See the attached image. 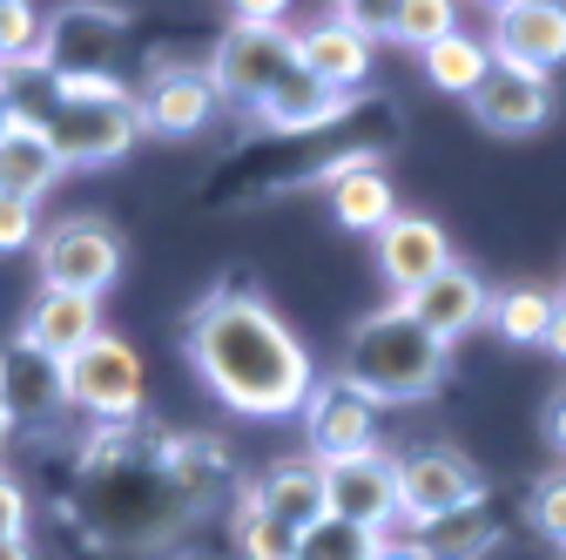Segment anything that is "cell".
<instances>
[{
	"label": "cell",
	"instance_id": "cell-1",
	"mask_svg": "<svg viewBox=\"0 0 566 560\" xmlns=\"http://www.w3.org/2000/svg\"><path fill=\"white\" fill-rule=\"evenodd\" d=\"M230 494V446L202 433L115 426L88 433L75 466V527L102 553H156L196 527L202 507Z\"/></svg>",
	"mask_w": 566,
	"mask_h": 560
},
{
	"label": "cell",
	"instance_id": "cell-2",
	"mask_svg": "<svg viewBox=\"0 0 566 560\" xmlns=\"http://www.w3.org/2000/svg\"><path fill=\"white\" fill-rule=\"evenodd\" d=\"M182 352L196 378L243 418H291L317 392V365L304 352V338L256 291H209L182 324Z\"/></svg>",
	"mask_w": 566,
	"mask_h": 560
},
{
	"label": "cell",
	"instance_id": "cell-3",
	"mask_svg": "<svg viewBox=\"0 0 566 560\" xmlns=\"http://www.w3.org/2000/svg\"><path fill=\"white\" fill-rule=\"evenodd\" d=\"M371 102H358L344 122L331 128H311V135H256V143H243L223 176H209L217 189H209V203H263V196H283V189H311V183H344L358 169H385V149H391V128H350L365 122Z\"/></svg>",
	"mask_w": 566,
	"mask_h": 560
},
{
	"label": "cell",
	"instance_id": "cell-4",
	"mask_svg": "<svg viewBox=\"0 0 566 560\" xmlns=\"http://www.w3.org/2000/svg\"><path fill=\"white\" fill-rule=\"evenodd\" d=\"M14 82V108L21 122H34L48 135V149L61 156V169H102L122 163L135 149V95L115 75H8Z\"/></svg>",
	"mask_w": 566,
	"mask_h": 560
},
{
	"label": "cell",
	"instance_id": "cell-5",
	"mask_svg": "<svg viewBox=\"0 0 566 560\" xmlns=\"http://www.w3.org/2000/svg\"><path fill=\"white\" fill-rule=\"evenodd\" d=\"M337 378L371 405H418L446 378V344L411 318V304L391 298V304H378V311H365L350 324Z\"/></svg>",
	"mask_w": 566,
	"mask_h": 560
},
{
	"label": "cell",
	"instance_id": "cell-6",
	"mask_svg": "<svg viewBox=\"0 0 566 560\" xmlns=\"http://www.w3.org/2000/svg\"><path fill=\"white\" fill-rule=\"evenodd\" d=\"M34 263H41V291H82V298H102L115 277H122V230L108 217H54L34 243Z\"/></svg>",
	"mask_w": 566,
	"mask_h": 560
},
{
	"label": "cell",
	"instance_id": "cell-7",
	"mask_svg": "<svg viewBox=\"0 0 566 560\" xmlns=\"http://www.w3.org/2000/svg\"><path fill=\"white\" fill-rule=\"evenodd\" d=\"M202 75L217 89V102H237V108L256 115L283 82L297 75V34L291 28H230Z\"/></svg>",
	"mask_w": 566,
	"mask_h": 560
},
{
	"label": "cell",
	"instance_id": "cell-8",
	"mask_svg": "<svg viewBox=\"0 0 566 560\" xmlns=\"http://www.w3.org/2000/svg\"><path fill=\"white\" fill-rule=\"evenodd\" d=\"M67 405L95 418V433H115V426H142V359L135 344L102 331L95 344H82L67 359Z\"/></svg>",
	"mask_w": 566,
	"mask_h": 560
},
{
	"label": "cell",
	"instance_id": "cell-9",
	"mask_svg": "<svg viewBox=\"0 0 566 560\" xmlns=\"http://www.w3.org/2000/svg\"><path fill=\"white\" fill-rule=\"evenodd\" d=\"M391 473H398V520L411 533L472 507V500H485V473L459 446H411V453L391 459Z\"/></svg>",
	"mask_w": 566,
	"mask_h": 560
},
{
	"label": "cell",
	"instance_id": "cell-10",
	"mask_svg": "<svg viewBox=\"0 0 566 560\" xmlns=\"http://www.w3.org/2000/svg\"><path fill=\"white\" fill-rule=\"evenodd\" d=\"M75 412L67 405V365L34 352L28 338L0 344V426L8 433H48Z\"/></svg>",
	"mask_w": 566,
	"mask_h": 560
},
{
	"label": "cell",
	"instance_id": "cell-11",
	"mask_svg": "<svg viewBox=\"0 0 566 560\" xmlns=\"http://www.w3.org/2000/svg\"><path fill=\"white\" fill-rule=\"evenodd\" d=\"M492 68H520V75H553L566 61V8L559 0H506L492 8Z\"/></svg>",
	"mask_w": 566,
	"mask_h": 560
},
{
	"label": "cell",
	"instance_id": "cell-12",
	"mask_svg": "<svg viewBox=\"0 0 566 560\" xmlns=\"http://www.w3.org/2000/svg\"><path fill=\"white\" fill-rule=\"evenodd\" d=\"M304 439H311V459H317V466L378 453V405L358 398L344 378H324V385L311 392V405H304Z\"/></svg>",
	"mask_w": 566,
	"mask_h": 560
},
{
	"label": "cell",
	"instance_id": "cell-13",
	"mask_svg": "<svg viewBox=\"0 0 566 560\" xmlns=\"http://www.w3.org/2000/svg\"><path fill=\"white\" fill-rule=\"evenodd\" d=\"M209 115H217V89H209L202 68H156L135 95V122L156 143H189L209 128Z\"/></svg>",
	"mask_w": 566,
	"mask_h": 560
},
{
	"label": "cell",
	"instance_id": "cell-14",
	"mask_svg": "<svg viewBox=\"0 0 566 560\" xmlns=\"http://www.w3.org/2000/svg\"><path fill=\"white\" fill-rule=\"evenodd\" d=\"M378 243V277L398 291V304H411L432 277L452 263V243H446V230L432 224V217H411V209H398V217L371 237Z\"/></svg>",
	"mask_w": 566,
	"mask_h": 560
},
{
	"label": "cell",
	"instance_id": "cell-15",
	"mask_svg": "<svg viewBox=\"0 0 566 560\" xmlns=\"http://www.w3.org/2000/svg\"><path fill=\"white\" fill-rule=\"evenodd\" d=\"M324 507H331V520L385 533V520H398V473H391V459L385 453H358V459L324 466Z\"/></svg>",
	"mask_w": 566,
	"mask_h": 560
},
{
	"label": "cell",
	"instance_id": "cell-16",
	"mask_svg": "<svg viewBox=\"0 0 566 560\" xmlns=\"http://www.w3.org/2000/svg\"><path fill=\"white\" fill-rule=\"evenodd\" d=\"M472 122L485 135H533L553 122V82L546 75H520V68H492V75L465 95Z\"/></svg>",
	"mask_w": 566,
	"mask_h": 560
},
{
	"label": "cell",
	"instance_id": "cell-17",
	"mask_svg": "<svg viewBox=\"0 0 566 560\" xmlns=\"http://www.w3.org/2000/svg\"><path fill=\"white\" fill-rule=\"evenodd\" d=\"M297 68L317 75L331 95H365V82H371V41L350 21L331 14V21H317V28L297 34Z\"/></svg>",
	"mask_w": 566,
	"mask_h": 560
},
{
	"label": "cell",
	"instance_id": "cell-18",
	"mask_svg": "<svg viewBox=\"0 0 566 560\" xmlns=\"http://www.w3.org/2000/svg\"><path fill=\"white\" fill-rule=\"evenodd\" d=\"M485 311H492V298H485V284H479V277H472L459 257H452V263H446V270H439L418 298H411V318L432 331L446 352H452L465 331H479V324H485Z\"/></svg>",
	"mask_w": 566,
	"mask_h": 560
},
{
	"label": "cell",
	"instance_id": "cell-19",
	"mask_svg": "<svg viewBox=\"0 0 566 560\" xmlns=\"http://www.w3.org/2000/svg\"><path fill=\"white\" fill-rule=\"evenodd\" d=\"M14 338H28L34 352H48V359L67 365L82 344L102 338V311H95V298H82V291H41V298L28 304V318H21Z\"/></svg>",
	"mask_w": 566,
	"mask_h": 560
},
{
	"label": "cell",
	"instance_id": "cell-20",
	"mask_svg": "<svg viewBox=\"0 0 566 560\" xmlns=\"http://www.w3.org/2000/svg\"><path fill=\"white\" fill-rule=\"evenodd\" d=\"M256 514H270V520H283V527H297V533H311L331 507H324V466L317 459H276L270 473H256V486L243 494Z\"/></svg>",
	"mask_w": 566,
	"mask_h": 560
},
{
	"label": "cell",
	"instance_id": "cell-21",
	"mask_svg": "<svg viewBox=\"0 0 566 560\" xmlns=\"http://www.w3.org/2000/svg\"><path fill=\"white\" fill-rule=\"evenodd\" d=\"M337 21H350L365 41H398V48H432L459 28L452 0H398V8H337Z\"/></svg>",
	"mask_w": 566,
	"mask_h": 560
},
{
	"label": "cell",
	"instance_id": "cell-22",
	"mask_svg": "<svg viewBox=\"0 0 566 560\" xmlns=\"http://www.w3.org/2000/svg\"><path fill=\"white\" fill-rule=\"evenodd\" d=\"M358 102H365V95H331L317 75H304V68H297V75H291V82H283V89L256 108V128H263V135H311V128L344 122Z\"/></svg>",
	"mask_w": 566,
	"mask_h": 560
},
{
	"label": "cell",
	"instance_id": "cell-23",
	"mask_svg": "<svg viewBox=\"0 0 566 560\" xmlns=\"http://www.w3.org/2000/svg\"><path fill=\"white\" fill-rule=\"evenodd\" d=\"M500 507L492 500H472V507H459V514H446V520H432V527H418L411 533V547H418V560H485L492 547H500Z\"/></svg>",
	"mask_w": 566,
	"mask_h": 560
},
{
	"label": "cell",
	"instance_id": "cell-24",
	"mask_svg": "<svg viewBox=\"0 0 566 560\" xmlns=\"http://www.w3.org/2000/svg\"><path fill=\"white\" fill-rule=\"evenodd\" d=\"M54 183H61V156L48 149V135L34 122H14L8 135H0V196L41 203Z\"/></svg>",
	"mask_w": 566,
	"mask_h": 560
},
{
	"label": "cell",
	"instance_id": "cell-25",
	"mask_svg": "<svg viewBox=\"0 0 566 560\" xmlns=\"http://www.w3.org/2000/svg\"><path fill=\"white\" fill-rule=\"evenodd\" d=\"M485 75H492V48H485L479 34H465V28H452L446 41L424 48V82H432L439 95H459V102H465Z\"/></svg>",
	"mask_w": 566,
	"mask_h": 560
},
{
	"label": "cell",
	"instance_id": "cell-26",
	"mask_svg": "<svg viewBox=\"0 0 566 560\" xmlns=\"http://www.w3.org/2000/svg\"><path fill=\"white\" fill-rule=\"evenodd\" d=\"M331 217H337L344 230H365V237H378V230H385V224L398 217L391 176H385V169H358V176L331 183Z\"/></svg>",
	"mask_w": 566,
	"mask_h": 560
},
{
	"label": "cell",
	"instance_id": "cell-27",
	"mask_svg": "<svg viewBox=\"0 0 566 560\" xmlns=\"http://www.w3.org/2000/svg\"><path fill=\"white\" fill-rule=\"evenodd\" d=\"M553 291H533V284H513V291H500L492 298V311H485V324L500 331L506 344H546V324H553Z\"/></svg>",
	"mask_w": 566,
	"mask_h": 560
},
{
	"label": "cell",
	"instance_id": "cell-28",
	"mask_svg": "<svg viewBox=\"0 0 566 560\" xmlns=\"http://www.w3.org/2000/svg\"><path fill=\"white\" fill-rule=\"evenodd\" d=\"M230 533H237V553H243V560H297V540H304L297 527H283V520L256 514L250 500H237Z\"/></svg>",
	"mask_w": 566,
	"mask_h": 560
},
{
	"label": "cell",
	"instance_id": "cell-29",
	"mask_svg": "<svg viewBox=\"0 0 566 560\" xmlns=\"http://www.w3.org/2000/svg\"><path fill=\"white\" fill-rule=\"evenodd\" d=\"M378 547H385V533H371V527H350V520H317L304 540H297V560H378Z\"/></svg>",
	"mask_w": 566,
	"mask_h": 560
},
{
	"label": "cell",
	"instance_id": "cell-30",
	"mask_svg": "<svg viewBox=\"0 0 566 560\" xmlns=\"http://www.w3.org/2000/svg\"><path fill=\"white\" fill-rule=\"evenodd\" d=\"M526 520L539 527V540L566 547V473H546V479H533V494H526Z\"/></svg>",
	"mask_w": 566,
	"mask_h": 560
},
{
	"label": "cell",
	"instance_id": "cell-31",
	"mask_svg": "<svg viewBox=\"0 0 566 560\" xmlns=\"http://www.w3.org/2000/svg\"><path fill=\"white\" fill-rule=\"evenodd\" d=\"M34 243H41V217H34V203H21V196H0V257L34 250Z\"/></svg>",
	"mask_w": 566,
	"mask_h": 560
},
{
	"label": "cell",
	"instance_id": "cell-32",
	"mask_svg": "<svg viewBox=\"0 0 566 560\" xmlns=\"http://www.w3.org/2000/svg\"><path fill=\"white\" fill-rule=\"evenodd\" d=\"M0 540H28V494L14 473H0Z\"/></svg>",
	"mask_w": 566,
	"mask_h": 560
},
{
	"label": "cell",
	"instance_id": "cell-33",
	"mask_svg": "<svg viewBox=\"0 0 566 560\" xmlns=\"http://www.w3.org/2000/svg\"><path fill=\"white\" fill-rule=\"evenodd\" d=\"M546 439H553V453L566 459V392H559V398L546 405Z\"/></svg>",
	"mask_w": 566,
	"mask_h": 560
},
{
	"label": "cell",
	"instance_id": "cell-34",
	"mask_svg": "<svg viewBox=\"0 0 566 560\" xmlns=\"http://www.w3.org/2000/svg\"><path fill=\"white\" fill-rule=\"evenodd\" d=\"M230 28H283V8H237Z\"/></svg>",
	"mask_w": 566,
	"mask_h": 560
},
{
	"label": "cell",
	"instance_id": "cell-35",
	"mask_svg": "<svg viewBox=\"0 0 566 560\" xmlns=\"http://www.w3.org/2000/svg\"><path fill=\"white\" fill-rule=\"evenodd\" d=\"M546 352H553V359H566V298L553 304V324H546Z\"/></svg>",
	"mask_w": 566,
	"mask_h": 560
},
{
	"label": "cell",
	"instance_id": "cell-36",
	"mask_svg": "<svg viewBox=\"0 0 566 560\" xmlns=\"http://www.w3.org/2000/svg\"><path fill=\"white\" fill-rule=\"evenodd\" d=\"M14 122H21V108H14V82H8V75H0V135H8Z\"/></svg>",
	"mask_w": 566,
	"mask_h": 560
},
{
	"label": "cell",
	"instance_id": "cell-37",
	"mask_svg": "<svg viewBox=\"0 0 566 560\" xmlns=\"http://www.w3.org/2000/svg\"><path fill=\"white\" fill-rule=\"evenodd\" d=\"M378 560H418V547H411V540H385Z\"/></svg>",
	"mask_w": 566,
	"mask_h": 560
},
{
	"label": "cell",
	"instance_id": "cell-38",
	"mask_svg": "<svg viewBox=\"0 0 566 560\" xmlns=\"http://www.w3.org/2000/svg\"><path fill=\"white\" fill-rule=\"evenodd\" d=\"M0 560H34V547L28 540H0Z\"/></svg>",
	"mask_w": 566,
	"mask_h": 560
},
{
	"label": "cell",
	"instance_id": "cell-39",
	"mask_svg": "<svg viewBox=\"0 0 566 560\" xmlns=\"http://www.w3.org/2000/svg\"><path fill=\"white\" fill-rule=\"evenodd\" d=\"M0 446H8V426H0Z\"/></svg>",
	"mask_w": 566,
	"mask_h": 560
},
{
	"label": "cell",
	"instance_id": "cell-40",
	"mask_svg": "<svg viewBox=\"0 0 566 560\" xmlns=\"http://www.w3.org/2000/svg\"><path fill=\"white\" fill-rule=\"evenodd\" d=\"M559 553H566V547H559Z\"/></svg>",
	"mask_w": 566,
	"mask_h": 560
}]
</instances>
